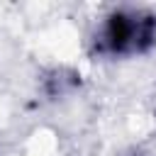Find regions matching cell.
I'll return each mask as SVG.
<instances>
[{
	"instance_id": "obj_1",
	"label": "cell",
	"mask_w": 156,
	"mask_h": 156,
	"mask_svg": "<svg viewBox=\"0 0 156 156\" xmlns=\"http://www.w3.org/2000/svg\"><path fill=\"white\" fill-rule=\"evenodd\" d=\"M156 46V15L139 7H115L95 32V51L110 58H132Z\"/></svg>"
}]
</instances>
